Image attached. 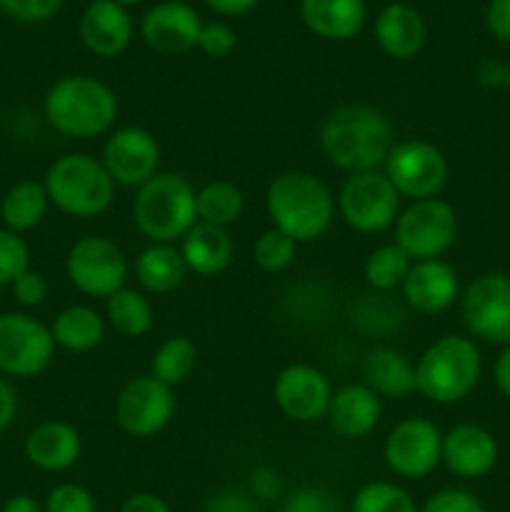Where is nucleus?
I'll return each mask as SVG.
<instances>
[{
  "label": "nucleus",
  "instance_id": "nucleus-1",
  "mask_svg": "<svg viewBox=\"0 0 510 512\" xmlns=\"http://www.w3.org/2000/svg\"><path fill=\"white\" fill-rule=\"evenodd\" d=\"M318 143L333 168L355 175L383 168L395 145V133L393 123L380 108L345 103L325 115Z\"/></svg>",
  "mask_w": 510,
  "mask_h": 512
},
{
  "label": "nucleus",
  "instance_id": "nucleus-2",
  "mask_svg": "<svg viewBox=\"0 0 510 512\" xmlns=\"http://www.w3.org/2000/svg\"><path fill=\"white\" fill-rule=\"evenodd\" d=\"M265 210L280 233L295 243H315L333 225L338 203L323 178L308 170H285L265 190Z\"/></svg>",
  "mask_w": 510,
  "mask_h": 512
},
{
  "label": "nucleus",
  "instance_id": "nucleus-3",
  "mask_svg": "<svg viewBox=\"0 0 510 512\" xmlns=\"http://www.w3.org/2000/svg\"><path fill=\"white\" fill-rule=\"evenodd\" d=\"M118 113L120 103L115 90L93 75H65L55 80L43 100L45 123L55 133L73 140L110 135Z\"/></svg>",
  "mask_w": 510,
  "mask_h": 512
},
{
  "label": "nucleus",
  "instance_id": "nucleus-4",
  "mask_svg": "<svg viewBox=\"0 0 510 512\" xmlns=\"http://www.w3.org/2000/svg\"><path fill=\"white\" fill-rule=\"evenodd\" d=\"M483 378V355L470 335L448 333L423 350L415 363V385L435 405L463 403Z\"/></svg>",
  "mask_w": 510,
  "mask_h": 512
},
{
  "label": "nucleus",
  "instance_id": "nucleus-5",
  "mask_svg": "<svg viewBox=\"0 0 510 512\" xmlns=\"http://www.w3.org/2000/svg\"><path fill=\"white\" fill-rule=\"evenodd\" d=\"M195 193L188 178L160 170L135 190L133 225L148 243H180L198 223Z\"/></svg>",
  "mask_w": 510,
  "mask_h": 512
},
{
  "label": "nucleus",
  "instance_id": "nucleus-6",
  "mask_svg": "<svg viewBox=\"0 0 510 512\" xmlns=\"http://www.w3.org/2000/svg\"><path fill=\"white\" fill-rule=\"evenodd\" d=\"M45 193L50 205L70 218H98L113 205L115 188L100 158L88 153H65L45 170Z\"/></svg>",
  "mask_w": 510,
  "mask_h": 512
},
{
  "label": "nucleus",
  "instance_id": "nucleus-7",
  "mask_svg": "<svg viewBox=\"0 0 510 512\" xmlns=\"http://www.w3.org/2000/svg\"><path fill=\"white\" fill-rule=\"evenodd\" d=\"M393 228V243L413 263L435 260L443 258L458 240V213L443 198L413 200L408 208L400 210Z\"/></svg>",
  "mask_w": 510,
  "mask_h": 512
},
{
  "label": "nucleus",
  "instance_id": "nucleus-8",
  "mask_svg": "<svg viewBox=\"0 0 510 512\" xmlns=\"http://www.w3.org/2000/svg\"><path fill=\"white\" fill-rule=\"evenodd\" d=\"M130 265L123 248L105 235H85L65 255V275L78 293L103 298L125 288Z\"/></svg>",
  "mask_w": 510,
  "mask_h": 512
},
{
  "label": "nucleus",
  "instance_id": "nucleus-9",
  "mask_svg": "<svg viewBox=\"0 0 510 512\" xmlns=\"http://www.w3.org/2000/svg\"><path fill=\"white\" fill-rule=\"evenodd\" d=\"M335 203L340 220L360 235L383 233L400 215L398 190L380 170L348 175Z\"/></svg>",
  "mask_w": 510,
  "mask_h": 512
},
{
  "label": "nucleus",
  "instance_id": "nucleus-10",
  "mask_svg": "<svg viewBox=\"0 0 510 512\" xmlns=\"http://www.w3.org/2000/svg\"><path fill=\"white\" fill-rule=\"evenodd\" d=\"M383 173L398 190L400 198H408L413 203V200L438 198L443 193L450 165L438 145L423 138H410L393 145Z\"/></svg>",
  "mask_w": 510,
  "mask_h": 512
},
{
  "label": "nucleus",
  "instance_id": "nucleus-11",
  "mask_svg": "<svg viewBox=\"0 0 510 512\" xmlns=\"http://www.w3.org/2000/svg\"><path fill=\"white\" fill-rule=\"evenodd\" d=\"M53 333L28 313H0V375L38 378L55 358Z\"/></svg>",
  "mask_w": 510,
  "mask_h": 512
},
{
  "label": "nucleus",
  "instance_id": "nucleus-12",
  "mask_svg": "<svg viewBox=\"0 0 510 512\" xmlns=\"http://www.w3.org/2000/svg\"><path fill=\"white\" fill-rule=\"evenodd\" d=\"M460 318L473 340L488 345H510V275H478L460 293Z\"/></svg>",
  "mask_w": 510,
  "mask_h": 512
},
{
  "label": "nucleus",
  "instance_id": "nucleus-13",
  "mask_svg": "<svg viewBox=\"0 0 510 512\" xmlns=\"http://www.w3.org/2000/svg\"><path fill=\"white\" fill-rule=\"evenodd\" d=\"M175 393L173 388L155 380L153 375H140L120 388L113 405L115 425L130 438H155L173 420Z\"/></svg>",
  "mask_w": 510,
  "mask_h": 512
},
{
  "label": "nucleus",
  "instance_id": "nucleus-14",
  "mask_svg": "<svg viewBox=\"0 0 510 512\" xmlns=\"http://www.w3.org/2000/svg\"><path fill=\"white\" fill-rule=\"evenodd\" d=\"M383 460L403 480H423L443 465V433L428 418H405L383 443Z\"/></svg>",
  "mask_w": 510,
  "mask_h": 512
},
{
  "label": "nucleus",
  "instance_id": "nucleus-15",
  "mask_svg": "<svg viewBox=\"0 0 510 512\" xmlns=\"http://www.w3.org/2000/svg\"><path fill=\"white\" fill-rule=\"evenodd\" d=\"M160 143L143 125H123L108 135L100 153V163L105 165L115 185L135 188L148 183L160 173Z\"/></svg>",
  "mask_w": 510,
  "mask_h": 512
},
{
  "label": "nucleus",
  "instance_id": "nucleus-16",
  "mask_svg": "<svg viewBox=\"0 0 510 512\" xmlns=\"http://www.w3.org/2000/svg\"><path fill=\"white\" fill-rule=\"evenodd\" d=\"M273 400L280 413L300 425L328 418L333 385L328 375L308 363L285 365L273 383Z\"/></svg>",
  "mask_w": 510,
  "mask_h": 512
},
{
  "label": "nucleus",
  "instance_id": "nucleus-17",
  "mask_svg": "<svg viewBox=\"0 0 510 512\" xmlns=\"http://www.w3.org/2000/svg\"><path fill=\"white\" fill-rule=\"evenodd\" d=\"M203 20L183 0H163L140 20V38L153 53L183 55L198 48Z\"/></svg>",
  "mask_w": 510,
  "mask_h": 512
},
{
  "label": "nucleus",
  "instance_id": "nucleus-18",
  "mask_svg": "<svg viewBox=\"0 0 510 512\" xmlns=\"http://www.w3.org/2000/svg\"><path fill=\"white\" fill-rule=\"evenodd\" d=\"M403 303L420 315H440L460 300V278L443 258L418 260L405 278Z\"/></svg>",
  "mask_w": 510,
  "mask_h": 512
},
{
  "label": "nucleus",
  "instance_id": "nucleus-19",
  "mask_svg": "<svg viewBox=\"0 0 510 512\" xmlns=\"http://www.w3.org/2000/svg\"><path fill=\"white\" fill-rule=\"evenodd\" d=\"M500 445L488 428L460 423L443 433V465L460 480H480L498 465Z\"/></svg>",
  "mask_w": 510,
  "mask_h": 512
},
{
  "label": "nucleus",
  "instance_id": "nucleus-20",
  "mask_svg": "<svg viewBox=\"0 0 510 512\" xmlns=\"http://www.w3.org/2000/svg\"><path fill=\"white\" fill-rule=\"evenodd\" d=\"M80 40L98 58H118L133 40L128 8L115 0H90L80 15Z\"/></svg>",
  "mask_w": 510,
  "mask_h": 512
},
{
  "label": "nucleus",
  "instance_id": "nucleus-21",
  "mask_svg": "<svg viewBox=\"0 0 510 512\" xmlns=\"http://www.w3.org/2000/svg\"><path fill=\"white\" fill-rule=\"evenodd\" d=\"M383 415V400L365 383H348L333 390L328 408V423L340 438L363 440L378 428Z\"/></svg>",
  "mask_w": 510,
  "mask_h": 512
},
{
  "label": "nucleus",
  "instance_id": "nucleus-22",
  "mask_svg": "<svg viewBox=\"0 0 510 512\" xmlns=\"http://www.w3.org/2000/svg\"><path fill=\"white\" fill-rule=\"evenodd\" d=\"M25 458L43 473H65L83 455V438L63 420H45L35 425L25 438Z\"/></svg>",
  "mask_w": 510,
  "mask_h": 512
},
{
  "label": "nucleus",
  "instance_id": "nucleus-23",
  "mask_svg": "<svg viewBox=\"0 0 510 512\" xmlns=\"http://www.w3.org/2000/svg\"><path fill=\"white\" fill-rule=\"evenodd\" d=\"M428 30L413 5L390 3L375 18V43L388 58L410 60L423 50Z\"/></svg>",
  "mask_w": 510,
  "mask_h": 512
},
{
  "label": "nucleus",
  "instance_id": "nucleus-24",
  "mask_svg": "<svg viewBox=\"0 0 510 512\" xmlns=\"http://www.w3.org/2000/svg\"><path fill=\"white\" fill-rule=\"evenodd\" d=\"M363 383L380 398L403 400L418 393L415 385V363L393 345H375L363 360Z\"/></svg>",
  "mask_w": 510,
  "mask_h": 512
},
{
  "label": "nucleus",
  "instance_id": "nucleus-25",
  "mask_svg": "<svg viewBox=\"0 0 510 512\" xmlns=\"http://www.w3.org/2000/svg\"><path fill=\"white\" fill-rule=\"evenodd\" d=\"M180 255L188 265V273L200 275V278H215L233 263L235 243L228 228L195 223L188 235L180 240Z\"/></svg>",
  "mask_w": 510,
  "mask_h": 512
},
{
  "label": "nucleus",
  "instance_id": "nucleus-26",
  "mask_svg": "<svg viewBox=\"0 0 510 512\" xmlns=\"http://www.w3.org/2000/svg\"><path fill=\"white\" fill-rule=\"evenodd\" d=\"M365 0H300V18L305 28L323 40L355 38L365 25Z\"/></svg>",
  "mask_w": 510,
  "mask_h": 512
},
{
  "label": "nucleus",
  "instance_id": "nucleus-27",
  "mask_svg": "<svg viewBox=\"0 0 510 512\" xmlns=\"http://www.w3.org/2000/svg\"><path fill=\"white\" fill-rule=\"evenodd\" d=\"M185 278H188V265H185L178 245L150 243L135 258V280L148 293H175L185 283Z\"/></svg>",
  "mask_w": 510,
  "mask_h": 512
},
{
  "label": "nucleus",
  "instance_id": "nucleus-28",
  "mask_svg": "<svg viewBox=\"0 0 510 512\" xmlns=\"http://www.w3.org/2000/svg\"><path fill=\"white\" fill-rule=\"evenodd\" d=\"M50 333L55 345L68 353H90L105 340L108 323L105 315L90 305H68L55 315Z\"/></svg>",
  "mask_w": 510,
  "mask_h": 512
},
{
  "label": "nucleus",
  "instance_id": "nucleus-29",
  "mask_svg": "<svg viewBox=\"0 0 510 512\" xmlns=\"http://www.w3.org/2000/svg\"><path fill=\"white\" fill-rule=\"evenodd\" d=\"M48 205L50 200L43 183H38V180H20L0 200L3 228L13 230L18 235L38 228L43 223L45 213H48Z\"/></svg>",
  "mask_w": 510,
  "mask_h": 512
},
{
  "label": "nucleus",
  "instance_id": "nucleus-30",
  "mask_svg": "<svg viewBox=\"0 0 510 512\" xmlns=\"http://www.w3.org/2000/svg\"><path fill=\"white\" fill-rule=\"evenodd\" d=\"M105 323L123 338H143L153 328V305L145 293L133 288H120L105 300Z\"/></svg>",
  "mask_w": 510,
  "mask_h": 512
},
{
  "label": "nucleus",
  "instance_id": "nucleus-31",
  "mask_svg": "<svg viewBox=\"0 0 510 512\" xmlns=\"http://www.w3.org/2000/svg\"><path fill=\"white\" fill-rule=\"evenodd\" d=\"M195 210H198V223L230 228L243 215L245 195L230 180H210L195 193Z\"/></svg>",
  "mask_w": 510,
  "mask_h": 512
},
{
  "label": "nucleus",
  "instance_id": "nucleus-32",
  "mask_svg": "<svg viewBox=\"0 0 510 512\" xmlns=\"http://www.w3.org/2000/svg\"><path fill=\"white\" fill-rule=\"evenodd\" d=\"M198 365V348L185 335H173L158 345L150 360V375L168 388H178L193 375Z\"/></svg>",
  "mask_w": 510,
  "mask_h": 512
},
{
  "label": "nucleus",
  "instance_id": "nucleus-33",
  "mask_svg": "<svg viewBox=\"0 0 510 512\" xmlns=\"http://www.w3.org/2000/svg\"><path fill=\"white\" fill-rule=\"evenodd\" d=\"M413 260L403 253L395 243L380 245V248L370 250V255L363 263V278L370 290L375 293H393V290L403 288L405 278L410 273Z\"/></svg>",
  "mask_w": 510,
  "mask_h": 512
},
{
  "label": "nucleus",
  "instance_id": "nucleus-34",
  "mask_svg": "<svg viewBox=\"0 0 510 512\" xmlns=\"http://www.w3.org/2000/svg\"><path fill=\"white\" fill-rule=\"evenodd\" d=\"M405 313L390 293H370L360 295L353 305V325L368 335H385L400 328Z\"/></svg>",
  "mask_w": 510,
  "mask_h": 512
},
{
  "label": "nucleus",
  "instance_id": "nucleus-35",
  "mask_svg": "<svg viewBox=\"0 0 510 512\" xmlns=\"http://www.w3.org/2000/svg\"><path fill=\"white\" fill-rule=\"evenodd\" d=\"M413 495L390 480H373L358 488L350 503V512H418Z\"/></svg>",
  "mask_w": 510,
  "mask_h": 512
},
{
  "label": "nucleus",
  "instance_id": "nucleus-36",
  "mask_svg": "<svg viewBox=\"0 0 510 512\" xmlns=\"http://www.w3.org/2000/svg\"><path fill=\"white\" fill-rule=\"evenodd\" d=\"M295 255H298V243L285 233H280L278 228L263 230L253 245L255 265L270 275L288 270L295 263Z\"/></svg>",
  "mask_w": 510,
  "mask_h": 512
},
{
  "label": "nucleus",
  "instance_id": "nucleus-37",
  "mask_svg": "<svg viewBox=\"0 0 510 512\" xmlns=\"http://www.w3.org/2000/svg\"><path fill=\"white\" fill-rule=\"evenodd\" d=\"M30 270V248L23 235L0 228V288L13 285L20 275Z\"/></svg>",
  "mask_w": 510,
  "mask_h": 512
},
{
  "label": "nucleus",
  "instance_id": "nucleus-38",
  "mask_svg": "<svg viewBox=\"0 0 510 512\" xmlns=\"http://www.w3.org/2000/svg\"><path fill=\"white\" fill-rule=\"evenodd\" d=\"M280 512H345L338 495L320 485H300L285 495Z\"/></svg>",
  "mask_w": 510,
  "mask_h": 512
},
{
  "label": "nucleus",
  "instance_id": "nucleus-39",
  "mask_svg": "<svg viewBox=\"0 0 510 512\" xmlns=\"http://www.w3.org/2000/svg\"><path fill=\"white\" fill-rule=\"evenodd\" d=\"M45 512H98L93 493L78 483H60L45 498Z\"/></svg>",
  "mask_w": 510,
  "mask_h": 512
},
{
  "label": "nucleus",
  "instance_id": "nucleus-40",
  "mask_svg": "<svg viewBox=\"0 0 510 512\" xmlns=\"http://www.w3.org/2000/svg\"><path fill=\"white\" fill-rule=\"evenodd\" d=\"M418 512H485L483 500L465 488H443L430 495Z\"/></svg>",
  "mask_w": 510,
  "mask_h": 512
},
{
  "label": "nucleus",
  "instance_id": "nucleus-41",
  "mask_svg": "<svg viewBox=\"0 0 510 512\" xmlns=\"http://www.w3.org/2000/svg\"><path fill=\"white\" fill-rule=\"evenodd\" d=\"M238 45V35L225 23H203L198 38V50H203L208 58H228Z\"/></svg>",
  "mask_w": 510,
  "mask_h": 512
},
{
  "label": "nucleus",
  "instance_id": "nucleus-42",
  "mask_svg": "<svg viewBox=\"0 0 510 512\" xmlns=\"http://www.w3.org/2000/svg\"><path fill=\"white\" fill-rule=\"evenodd\" d=\"M63 0H0V10L20 23H45L60 10Z\"/></svg>",
  "mask_w": 510,
  "mask_h": 512
},
{
  "label": "nucleus",
  "instance_id": "nucleus-43",
  "mask_svg": "<svg viewBox=\"0 0 510 512\" xmlns=\"http://www.w3.org/2000/svg\"><path fill=\"white\" fill-rule=\"evenodd\" d=\"M10 290H13V298L18 305H23V308H38V305H43L45 298H48L50 285L43 273L30 268L10 285Z\"/></svg>",
  "mask_w": 510,
  "mask_h": 512
},
{
  "label": "nucleus",
  "instance_id": "nucleus-44",
  "mask_svg": "<svg viewBox=\"0 0 510 512\" xmlns=\"http://www.w3.org/2000/svg\"><path fill=\"white\" fill-rule=\"evenodd\" d=\"M203 512H260V503L240 488H223L205 500Z\"/></svg>",
  "mask_w": 510,
  "mask_h": 512
},
{
  "label": "nucleus",
  "instance_id": "nucleus-45",
  "mask_svg": "<svg viewBox=\"0 0 510 512\" xmlns=\"http://www.w3.org/2000/svg\"><path fill=\"white\" fill-rule=\"evenodd\" d=\"M485 28L500 43H510V0H490L485 8Z\"/></svg>",
  "mask_w": 510,
  "mask_h": 512
},
{
  "label": "nucleus",
  "instance_id": "nucleus-46",
  "mask_svg": "<svg viewBox=\"0 0 510 512\" xmlns=\"http://www.w3.org/2000/svg\"><path fill=\"white\" fill-rule=\"evenodd\" d=\"M248 493L253 495L258 503L273 500L280 495V478L275 470L270 468H255L248 478Z\"/></svg>",
  "mask_w": 510,
  "mask_h": 512
},
{
  "label": "nucleus",
  "instance_id": "nucleus-47",
  "mask_svg": "<svg viewBox=\"0 0 510 512\" xmlns=\"http://www.w3.org/2000/svg\"><path fill=\"white\" fill-rule=\"evenodd\" d=\"M18 415V393L5 375H0V435L15 423Z\"/></svg>",
  "mask_w": 510,
  "mask_h": 512
},
{
  "label": "nucleus",
  "instance_id": "nucleus-48",
  "mask_svg": "<svg viewBox=\"0 0 510 512\" xmlns=\"http://www.w3.org/2000/svg\"><path fill=\"white\" fill-rule=\"evenodd\" d=\"M118 512H173L160 495L155 493H133L123 500Z\"/></svg>",
  "mask_w": 510,
  "mask_h": 512
},
{
  "label": "nucleus",
  "instance_id": "nucleus-49",
  "mask_svg": "<svg viewBox=\"0 0 510 512\" xmlns=\"http://www.w3.org/2000/svg\"><path fill=\"white\" fill-rule=\"evenodd\" d=\"M493 383L505 400H510V345H503L493 363Z\"/></svg>",
  "mask_w": 510,
  "mask_h": 512
},
{
  "label": "nucleus",
  "instance_id": "nucleus-50",
  "mask_svg": "<svg viewBox=\"0 0 510 512\" xmlns=\"http://www.w3.org/2000/svg\"><path fill=\"white\" fill-rule=\"evenodd\" d=\"M213 13L228 15V18H235V15H245L260 3V0H203Z\"/></svg>",
  "mask_w": 510,
  "mask_h": 512
},
{
  "label": "nucleus",
  "instance_id": "nucleus-51",
  "mask_svg": "<svg viewBox=\"0 0 510 512\" xmlns=\"http://www.w3.org/2000/svg\"><path fill=\"white\" fill-rule=\"evenodd\" d=\"M475 75H478V83L488 85V88H495V85H505V65L495 63V60H485L475 68Z\"/></svg>",
  "mask_w": 510,
  "mask_h": 512
},
{
  "label": "nucleus",
  "instance_id": "nucleus-52",
  "mask_svg": "<svg viewBox=\"0 0 510 512\" xmlns=\"http://www.w3.org/2000/svg\"><path fill=\"white\" fill-rule=\"evenodd\" d=\"M0 512H45V505L40 503L38 498H33V495L18 493L13 495V498L5 500L3 510Z\"/></svg>",
  "mask_w": 510,
  "mask_h": 512
},
{
  "label": "nucleus",
  "instance_id": "nucleus-53",
  "mask_svg": "<svg viewBox=\"0 0 510 512\" xmlns=\"http://www.w3.org/2000/svg\"><path fill=\"white\" fill-rule=\"evenodd\" d=\"M118 5H123V8H130V5H140L143 0H115Z\"/></svg>",
  "mask_w": 510,
  "mask_h": 512
},
{
  "label": "nucleus",
  "instance_id": "nucleus-54",
  "mask_svg": "<svg viewBox=\"0 0 510 512\" xmlns=\"http://www.w3.org/2000/svg\"><path fill=\"white\" fill-rule=\"evenodd\" d=\"M505 88H508V93H510V60H508V65H505Z\"/></svg>",
  "mask_w": 510,
  "mask_h": 512
}]
</instances>
